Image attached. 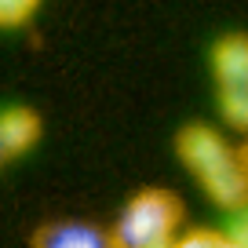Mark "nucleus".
I'll list each match as a JSON object with an SVG mask.
<instances>
[{"instance_id":"f257e3e1","label":"nucleus","mask_w":248,"mask_h":248,"mask_svg":"<svg viewBox=\"0 0 248 248\" xmlns=\"http://www.w3.org/2000/svg\"><path fill=\"white\" fill-rule=\"evenodd\" d=\"M175 150L212 204L226 216L248 208V150H233L212 124H186L175 135Z\"/></svg>"},{"instance_id":"f03ea898","label":"nucleus","mask_w":248,"mask_h":248,"mask_svg":"<svg viewBox=\"0 0 248 248\" xmlns=\"http://www.w3.org/2000/svg\"><path fill=\"white\" fill-rule=\"evenodd\" d=\"M183 201L171 190L150 186L121 208L113 223L117 248H175L183 237Z\"/></svg>"},{"instance_id":"7ed1b4c3","label":"nucleus","mask_w":248,"mask_h":248,"mask_svg":"<svg viewBox=\"0 0 248 248\" xmlns=\"http://www.w3.org/2000/svg\"><path fill=\"white\" fill-rule=\"evenodd\" d=\"M212 77H216L219 113L248 132V37L230 33L212 47Z\"/></svg>"},{"instance_id":"20e7f679","label":"nucleus","mask_w":248,"mask_h":248,"mask_svg":"<svg viewBox=\"0 0 248 248\" xmlns=\"http://www.w3.org/2000/svg\"><path fill=\"white\" fill-rule=\"evenodd\" d=\"M33 248H117L113 230H102L95 223H80V219H59V223H44L33 230Z\"/></svg>"},{"instance_id":"39448f33","label":"nucleus","mask_w":248,"mask_h":248,"mask_svg":"<svg viewBox=\"0 0 248 248\" xmlns=\"http://www.w3.org/2000/svg\"><path fill=\"white\" fill-rule=\"evenodd\" d=\"M40 139V117L26 106H11L0 113V164L22 157Z\"/></svg>"},{"instance_id":"423d86ee","label":"nucleus","mask_w":248,"mask_h":248,"mask_svg":"<svg viewBox=\"0 0 248 248\" xmlns=\"http://www.w3.org/2000/svg\"><path fill=\"white\" fill-rule=\"evenodd\" d=\"M175 248H241V245L226 230H216V226H194V230H186L183 237H179Z\"/></svg>"},{"instance_id":"0eeeda50","label":"nucleus","mask_w":248,"mask_h":248,"mask_svg":"<svg viewBox=\"0 0 248 248\" xmlns=\"http://www.w3.org/2000/svg\"><path fill=\"white\" fill-rule=\"evenodd\" d=\"M37 0H0V30H15L37 15Z\"/></svg>"},{"instance_id":"6e6552de","label":"nucleus","mask_w":248,"mask_h":248,"mask_svg":"<svg viewBox=\"0 0 248 248\" xmlns=\"http://www.w3.org/2000/svg\"><path fill=\"white\" fill-rule=\"evenodd\" d=\"M226 233H230V237L237 241L241 248H248V208L237 212V216H230V223H226Z\"/></svg>"}]
</instances>
